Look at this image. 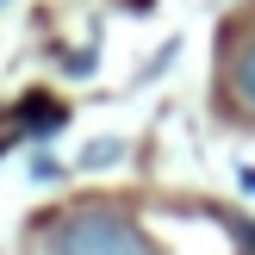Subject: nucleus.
Returning <instances> with one entry per match:
<instances>
[{
	"instance_id": "f257e3e1",
	"label": "nucleus",
	"mask_w": 255,
	"mask_h": 255,
	"mask_svg": "<svg viewBox=\"0 0 255 255\" xmlns=\"http://www.w3.org/2000/svg\"><path fill=\"white\" fill-rule=\"evenodd\" d=\"M44 255H156V249H149V237L137 231L131 218H119V212H75V218H62L56 231H50Z\"/></svg>"
},
{
	"instance_id": "423d86ee",
	"label": "nucleus",
	"mask_w": 255,
	"mask_h": 255,
	"mask_svg": "<svg viewBox=\"0 0 255 255\" xmlns=\"http://www.w3.org/2000/svg\"><path fill=\"white\" fill-rule=\"evenodd\" d=\"M0 6H6V0H0Z\"/></svg>"
},
{
	"instance_id": "f03ea898",
	"label": "nucleus",
	"mask_w": 255,
	"mask_h": 255,
	"mask_svg": "<svg viewBox=\"0 0 255 255\" xmlns=\"http://www.w3.org/2000/svg\"><path fill=\"white\" fill-rule=\"evenodd\" d=\"M231 87H237V100L243 106H255V44L237 56V75H231Z\"/></svg>"
},
{
	"instance_id": "20e7f679",
	"label": "nucleus",
	"mask_w": 255,
	"mask_h": 255,
	"mask_svg": "<svg viewBox=\"0 0 255 255\" xmlns=\"http://www.w3.org/2000/svg\"><path fill=\"white\" fill-rule=\"evenodd\" d=\"M112 156H119V143H112V137H100V143H94V149H87V156H81V162H87V168H106V162H112Z\"/></svg>"
},
{
	"instance_id": "39448f33",
	"label": "nucleus",
	"mask_w": 255,
	"mask_h": 255,
	"mask_svg": "<svg viewBox=\"0 0 255 255\" xmlns=\"http://www.w3.org/2000/svg\"><path fill=\"white\" fill-rule=\"evenodd\" d=\"M231 231L243 237V249H255V224H243V218H231Z\"/></svg>"
},
{
	"instance_id": "7ed1b4c3",
	"label": "nucleus",
	"mask_w": 255,
	"mask_h": 255,
	"mask_svg": "<svg viewBox=\"0 0 255 255\" xmlns=\"http://www.w3.org/2000/svg\"><path fill=\"white\" fill-rule=\"evenodd\" d=\"M25 125H31V131H56V125H62V106H50V100H31V106H25Z\"/></svg>"
}]
</instances>
